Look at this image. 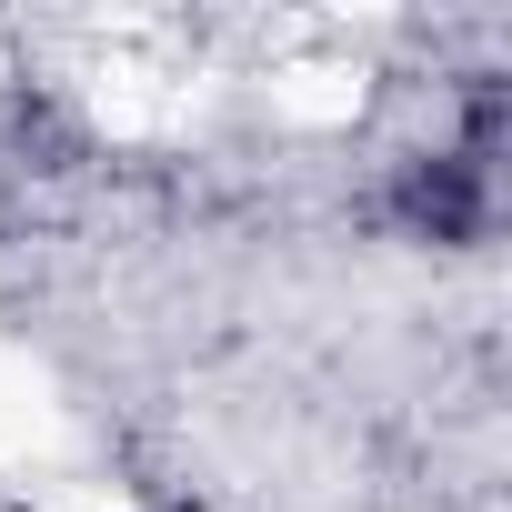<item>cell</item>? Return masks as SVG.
I'll return each instance as SVG.
<instances>
[{
	"label": "cell",
	"mask_w": 512,
	"mask_h": 512,
	"mask_svg": "<svg viewBox=\"0 0 512 512\" xmlns=\"http://www.w3.org/2000/svg\"><path fill=\"white\" fill-rule=\"evenodd\" d=\"M382 221L422 251H472L492 231V161L432 141V151H402L392 181H382Z\"/></svg>",
	"instance_id": "1"
}]
</instances>
